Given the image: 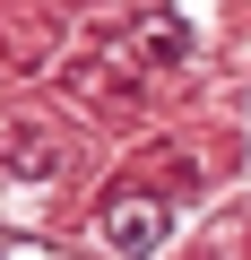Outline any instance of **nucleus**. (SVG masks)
Returning <instances> with one entry per match:
<instances>
[{
	"label": "nucleus",
	"mask_w": 251,
	"mask_h": 260,
	"mask_svg": "<svg viewBox=\"0 0 251 260\" xmlns=\"http://www.w3.org/2000/svg\"><path fill=\"white\" fill-rule=\"evenodd\" d=\"M104 234H113L121 260H156V251H165V208H156V200H113Z\"/></svg>",
	"instance_id": "obj_1"
},
{
	"label": "nucleus",
	"mask_w": 251,
	"mask_h": 260,
	"mask_svg": "<svg viewBox=\"0 0 251 260\" xmlns=\"http://www.w3.org/2000/svg\"><path fill=\"white\" fill-rule=\"evenodd\" d=\"M182 44H191V26H182V18H148V26H139V52H148V61H173Z\"/></svg>",
	"instance_id": "obj_2"
}]
</instances>
